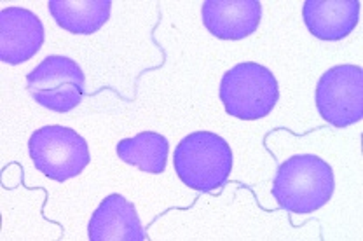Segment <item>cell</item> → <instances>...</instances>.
I'll use <instances>...</instances> for the list:
<instances>
[{
	"label": "cell",
	"instance_id": "12",
	"mask_svg": "<svg viewBox=\"0 0 363 241\" xmlns=\"http://www.w3.org/2000/svg\"><path fill=\"white\" fill-rule=\"evenodd\" d=\"M117 157L143 173L161 175L168 164L169 142L156 131H142L131 138H123L116 147Z\"/></svg>",
	"mask_w": 363,
	"mask_h": 241
},
{
	"label": "cell",
	"instance_id": "3",
	"mask_svg": "<svg viewBox=\"0 0 363 241\" xmlns=\"http://www.w3.org/2000/svg\"><path fill=\"white\" fill-rule=\"evenodd\" d=\"M224 111L240 120L267 118L279 101L278 79L255 62L238 63L222 75L218 88Z\"/></svg>",
	"mask_w": 363,
	"mask_h": 241
},
{
	"label": "cell",
	"instance_id": "1",
	"mask_svg": "<svg viewBox=\"0 0 363 241\" xmlns=\"http://www.w3.org/2000/svg\"><path fill=\"white\" fill-rule=\"evenodd\" d=\"M335 193L330 164L316 154H295L276 169L271 194L279 208L308 215L323 208Z\"/></svg>",
	"mask_w": 363,
	"mask_h": 241
},
{
	"label": "cell",
	"instance_id": "6",
	"mask_svg": "<svg viewBox=\"0 0 363 241\" xmlns=\"http://www.w3.org/2000/svg\"><path fill=\"white\" fill-rule=\"evenodd\" d=\"M320 118L334 128H347L363 119V70L358 65H335L320 77L315 91Z\"/></svg>",
	"mask_w": 363,
	"mask_h": 241
},
{
	"label": "cell",
	"instance_id": "11",
	"mask_svg": "<svg viewBox=\"0 0 363 241\" xmlns=\"http://www.w3.org/2000/svg\"><path fill=\"white\" fill-rule=\"evenodd\" d=\"M48 7L56 25L74 35L96 33L112 14L111 0H49Z\"/></svg>",
	"mask_w": 363,
	"mask_h": 241
},
{
	"label": "cell",
	"instance_id": "9",
	"mask_svg": "<svg viewBox=\"0 0 363 241\" xmlns=\"http://www.w3.org/2000/svg\"><path fill=\"white\" fill-rule=\"evenodd\" d=\"M88 238L91 241H145L149 236L133 203L123 194H108L89 218Z\"/></svg>",
	"mask_w": 363,
	"mask_h": 241
},
{
	"label": "cell",
	"instance_id": "2",
	"mask_svg": "<svg viewBox=\"0 0 363 241\" xmlns=\"http://www.w3.org/2000/svg\"><path fill=\"white\" fill-rule=\"evenodd\" d=\"M234 156L227 140L211 131H194L184 137L173 152L177 176L189 189L201 194L220 189L233 172Z\"/></svg>",
	"mask_w": 363,
	"mask_h": 241
},
{
	"label": "cell",
	"instance_id": "7",
	"mask_svg": "<svg viewBox=\"0 0 363 241\" xmlns=\"http://www.w3.org/2000/svg\"><path fill=\"white\" fill-rule=\"evenodd\" d=\"M44 25L25 7H6L0 13V62L23 65L44 46Z\"/></svg>",
	"mask_w": 363,
	"mask_h": 241
},
{
	"label": "cell",
	"instance_id": "8",
	"mask_svg": "<svg viewBox=\"0 0 363 241\" xmlns=\"http://www.w3.org/2000/svg\"><path fill=\"white\" fill-rule=\"evenodd\" d=\"M259 0H206L201 18L208 32L220 40H241L257 32L262 21Z\"/></svg>",
	"mask_w": 363,
	"mask_h": 241
},
{
	"label": "cell",
	"instance_id": "4",
	"mask_svg": "<svg viewBox=\"0 0 363 241\" xmlns=\"http://www.w3.org/2000/svg\"><path fill=\"white\" fill-rule=\"evenodd\" d=\"M28 154L37 172L60 184L79 176L91 163L86 138L60 124L33 131L28 138Z\"/></svg>",
	"mask_w": 363,
	"mask_h": 241
},
{
	"label": "cell",
	"instance_id": "5",
	"mask_svg": "<svg viewBox=\"0 0 363 241\" xmlns=\"http://www.w3.org/2000/svg\"><path fill=\"white\" fill-rule=\"evenodd\" d=\"M26 91L40 107L67 114L84 100V70L68 56L51 55L26 75Z\"/></svg>",
	"mask_w": 363,
	"mask_h": 241
},
{
	"label": "cell",
	"instance_id": "10",
	"mask_svg": "<svg viewBox=\"0 0 363 241\" xmlns=\"http://www.w3.org/2000/svg\"><path fill=\"white\" fill-rule=\"evenodd\" d=\"M360 0H306L302 20L313 37L335 43L350 37L360 21Z\"/></svg>",
	"mask_w": 363,
	"mask_h": 241
}]
</instances>
